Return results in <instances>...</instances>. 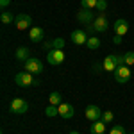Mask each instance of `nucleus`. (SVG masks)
Returning a JSON list of instances; mask_svg holds the SVG:
<instances>
[{
    "instance_id": "f3484780",
    "label": "nucleus",
    "mask_w": 134,
    "mask_h": 134,
    "mask_svg": "<svg viewBox=\"0 0 134 134\" xmlns=\"http://www.w3.org/2000/svg\"><path fill=\"white\" fill-rule=\"evenodd\" d=\"M86 47H88L90 50H97V48L100 47V40H98L97 36H90V38H88V43H86Z\"/></svg>"
},
{
    "instance_id": "393cba45",
    "label": "nucleus",
    "mask_w": 134,
    "mask_h": 134,
    "mask_svg": "<svg viewBox=\"0 0 134 134\" xmlns=\"http://www.w3.org/2000/svg\"><path fill=\"white\" fill-rule=\"evenodd\" d=\"M97 9L100 11V13H104V11L107 9V0H98L97 2Z\"/></svg>"
},
{
    "instance_id": "4be33fe9",
    "label": "nucleus",
    "mask_w": 134,
    "mask_h": 134,
    "mask_svg": "<svg viewBox=\"0 0 134 134\" xmlns=\"http://www.w3.org/2000/svg\"><path fill=\"white\" fill-rule=\"evenodd\" d=\"M45 114H47V116H55V114H59V105H48V107L45 109Z\"/></svg>"
},
{
    "instance_id": "a878e982",
    "label": "nucleus",
    "mask_w": 134,
    "mask_h": 134,
    "mask_svg": "<svg viewBox=\"0 0 134 134\" xmlns=\"http://www.w3.org/2000/svg\"><path fill=\"white\" fill-rule=\"evenodd\" d=\"M109 134H125V129L122 127V125H114Z\"/></svg>"
},
{
    "instance_id": "aec40b11",
    "label": "nucleus",
    "mask_w": 134,
    "mask_h": 134,
    "mask_svg": "<svg viewBox=\"0 0 134 134\" xmlns=\"http://www.w3.org/2000/svg\"><path fill=\"white\" fill-rule=\"evenodd\" d=\"M97 2H98V0H81V5H82L84 9H95V7H97Z\"/></svg>"
},
{
    "instance_id": "cd10ccee",
    "label": "nucleus",
    "mask_w": 134,
    "mask_h": 134,
    "mask_svg": "<svg viewBox=\"0 0 134 134\" xmlns=\"http://www.w3.org/2000/svg\"><path fill=\"white\" fill-rule=\"evenodd\" d=\"M113 41H114V45H120V43H122V36H118V34H114Z\"/></svg>"
},
{
    "instance_id": "dca6fc26",
    "label": "nucleus",
    "mask_w": 134,
    "mask_h": 134,
    "mask_svg": "<svg viewBox=\"0 0 134 134\" xmlns=\"http://www.w3.org/2000/svg\"><path fill=\"white\" fill-rule=\"evenodd\" d=\"M29 54H31V52H29L27 47H18V48H16V59H18V61H27V59L31 57Z\"/></svg>"
},
{
    "instance_id": "b1692460",
    "label": "nucleus",
    "mask_w": 134,
    "mask_h": 134,
    "mask_svg": "<svg viewBox=\"0 0 134 134\" xmlns=\"http://www.w3.org/2000/svg\"><path fill=\"white\" fill-rule=\"evenodd\" d=\"M113 118H114V114L111 113V111H104V114H102V122H104V124L113 122Z\"/></svg>"
},
{
    "instance_id": "f257e3e1",
    "label": "nucleus",
    "mask_w": 134,
    "mask_h": 134,
    "mask_svg": "<svg viewBox=\"0 0 134 134\" xmlns=\"http://www.w3.org/2000/svg\"><path fill=\"white\" fill-rule=\"evenodd\" d=\"M14 82H16V86H20V88H29V86H40V79H36L34 73L20 72V73H16Z\"/></svg>"
},
{
    "instance_id": "f03ea898",
    "label": "nucleus",
    "mask_w": 134,
    "mask_h": 134,
    "mask_svg": "<svg viewBox=\"0 0 134 134\" xmlns=\"http://www.w3.org/2000/svg\"><path fill=\"white\" fill-rule=\"evenodd\" d=\"M113 73H114V81L118 84H125V82H129V79H131V68L127 64L116 66V70Z\"/></svg>"
},
{
    "instance_id": "f8f14e48",
    "label": "nucleus",
    "mask_w": 134,
    "mask_h": 134,
    "mask_svg": "<svg viewBox=\"0 0 134 134\" xmlns=\"http://www.w3.org/2000/svg\"><path fill=\"white\" fill-rule=\"evenodd\" d=\"M43 36H45V32H43L41 27H31V31H29V40H31L32 43L43 41Z\"/></svg>"
},
{
    "instance_id": "0eeeda50",
    "label": "nucleus",
    "mask_w": 134,
    "mask_h": 134,
    "mask_svg": "<svg viewBox=\"0 0 134 134\" xmlns=\"http://www.w3.org/2000/svg\"><path fill=\"white\" fill-rule=\"evenodd\" d=\"M84 114H86V118L90 120V122H98V120H102V111H100V107L98 105H88L86 107V111H84Z\"/></svg>"
},
{
    "instance_id": "423d86ee",
    "label": "nucleus",
    "mask_w": 134,
    "mask_h": 134,
    "mask_svg": "<svg viewBox=\"0 0 134 134\" xmlns=\"http://www.w3.org/2000/svg\"><path fill=\"white\" fill-rule=\"evenodd\" d=\"M93 29H95V32H105L109 29V20L105 18L104 13H100V14L93 20Z\"/></svg>"
},
{
    "instance_id": "20e7f679",
    "label": "nucleus",
    "mask_w": 134,
    "mask_h": 134,
    "mask_svg": "<svg viewBox=\"0 0 134 134\" xmlns=\"http://www.w3.org/2000/svg\"><path fill=\"white\" fill-rule=\"evenodd\" d=\"M14 25H16V29L18 31H25V29H31L32 25V18L29 14H25V13H20L16 18H14Z\"/></svg>"
},
{
    "instance_id": "c85d7f7f",
    "label": "nucleus",
    "mask_w": 134,
    "mask_h": 134,
    "mask_svg": "<svg viewBox=\"0 0 134 134\" xmlns=\"http://www.w3.org/2000/svg\"><path fill=\"white\" fill-rule=\"evenodd\" d=\"M68 134H79V132H77V131H72V132H68Z\"/></svg>"
},
{
    "instance_id": "a211bd4d",
    "label": "nucleus",
    "mask_w": 134,
    "mask_h": 134,
    "mask_svg": "<svg viewBox=\"0 0 134 134\" xmlns=\"http://www.w3.org/2000/svg\"><path fill=\"white\" fill-rule=\"evenodd\" d=\"M48 100H50V105H61L63 104V97L57 91H52L50 97H48Z\"/></svg>"
},
{
    "instance_id": "39448f33",
    "label": "nucleus",
    "mask_w": 134,
    "mask_h": 134,
    "mask_svg": "<svg viewBox=\"0 0 134 134\" xmlns=\"http://www.w3.org/2000/svg\"><path fill=\"white\" fill-rule=\"evenodd\" d=\"M11 111L14 114H23L29 111V104L25 102L23 98H13L11 100Z\"/></svg>"
},
{
    "instance_id": "6e6552de",
    "label": "nucleus",
    "mask_w": 134,
    "mask_h": 134,
    "mask_svg": "<svg viewBox=\"0 0 134 134\" xmlns=\"http://www.w3.org/2000/svg\"><path fill=\"white\" fill-rule=\"evenodd\" d=\"M47 61L50 63V64H61V63L64 61V52L57 50V48H52V50H48V54H47Z\"/></svg>"
},
{
    "instance_id": "ddd939ff",
    "label": "nucleus",
    "mask_w": 134,
    "mask_h": 134,
    "mask_svg": "<svg viewBox=\"0 0 134 134\" xmlns=\"http://www.w3.org/2000/svg\"><path fill=\"white\" fill-rule=\"evenodd\" d=\"M59 116L64 118V120H70V118L73 116V105H72V104L63 102L61 105H59Z\"/></svg>"
},
{
    "instance_id": "9d476101",
    "label": "nucleus",
    "mask_w": 134,
    "mask_h": 134,
    "mask_svg": "<svg viewBox=\"0 0 134 134\" xmlns=\"http://www.w3.org/2000/svg\"><path fill=\"white\" fill-rule=\"evenodd\" d=\"M102 64H104V70H105V72H114L116 66H118V55H116V54L107 55V57L102 61Z\"/></svg>"
},
{
    "instance_id": "5701e85b",
    "label": "nucleus",
    "mask_w": 134,
    "mask_h": 134,
    "mask_svg": "<svg viewBox=\"0 0 134 134\" xmlns=\"http://www.w3.org/2000/svg\"><path fill=\"white\" fill-rule=\"evenodd\" d=\"M124 59H125V64L127 66H132L134 64V52L131 50V52H125L124 54Z\"/></svg>"
},
{
    "instance_id": "7ed1b4c3",
    "label": "nucleus",
    "mask_w": 134,
    "mask_h": 134,
    "mask_svg": "<svg viewBox=\"0 0 134 134\" xmlns=\"http://www.w3.org/2000/svg\"><path fill=\"white\" fill-rule=\"evenodd\" d=\"M25 72L41 73L43 72V63L40 61V57H29V59L25 61Z\"/></svg>"
},
{
    "instance_id": "4468645a",
    "label": "nucleus",
    "mask_w": 134,
    "mask_h": 134,
    "mask_svg": "<svg viewBox=\"0 0 134 134\" xmlns=\"http://www.w3.org/2000/svg\"><path fill=\"white\" fill-rule=\"evenodd\" d=\"M77 20L82 21V23H93V20H95V16H93V13L90 9H81L79 13H77Z\"/></svg>"
},
{
    "instance_id": "2eb2a0df",
    "label": "nucleus",
    "mask_w": 134,
    "mask_h": 134,
    "mask_svg": "<svg viewBox=\"0 0 134 134\" xmlns=\"http://www.w3.org/2000/svg\"><path fill=\"white\" fill-rule=\"evenodd\" d=\"M105 125L102 120H98V122H93V125L90 127V134H104L105 132Z\"/></svg>"
},
{
    "instance_id": "1a4fd4ad",
    "label": "nucleus",
    "mask_w": 134,
    "mask_h": 134,
    "mask_svg": "<svg viewBox=\"0 0 134 134\" xmlns=\"http://www.w3.org/2000/svg\"><path fill=\"white\" fill-rule=\"evenodd\" d=\"M70 40H72L75 45H86V43H88V34H86L82 29H75V31L70 34Z\"/></svg>"
},
{
    "instance_id": "412c9836",
    "label": "nucleus",
    "mask_w": 134,
    "mask_h": 134,
    "mask_svg": "<svg viewBox=\"0 0 134 134\" xmlns=\"http://www.w3.org/2000/svg\"><path fill=\"white\" fill-rule=\"evenodd\" d=\"M64 45H66V41H64L63 38H55V40L52 41V48H57V50H63V48H64Z\"/></svg>"
},
{
    "instance_id": "9b49d317",
    "label": "nucleus",
    "mask_w": 134,
    "mask_h": 134,
    "mask_svg": "<svg viewBox=\"0 0 134 134\" xmlns=\"http://www.w3.org/2000/svg\"><path fill=\"white\" fill-rule=\"evenodd\" d=\"M113 29H114V34H118V36L124 38L125 34H127V31H129V23H127V20H122V18H120V20L114 21Z\"/></svg>"
},
{
    "instance_id": "c756f323",
    "label": "nucleus",
    "mask_w": 134,
    "mask_h": 134,
    "mask_svg": "<svg viewBox=\"0 0 134 134\" xmlns=\"http://www.w3.org/2000/svg\"><path fill=\"white\" fill-rule=\"evenodd\" d=\"M131 134H134V132H131Z\"/></svg>"
},
{
    "instance_id": "6ab92c4d",
    "label": "nucleus",
    "mask_w": 134,
    "mask_h": 134,
    "mask_svg": "<svg viewBox=\"0 0 134 134\" xmlns=\"http://www.w3.org/2000/svg\"><path fill=\"white\" fill-rule=\"evenodd\" d=\"M14 18H16V16H13L9 11H2V14H0V21H2V23H13Z\"/></svg>"
},
{
    "instance_id": "bb28decb",
    "label": "nucleus",
    "mask_w": 134,
    "mask_h": 134,
    "mask_svg": "<svg viewBox=\"0 0 134 134\" xmlns=\"http://www.w3.org/2000/svg\"><path fill=\"white\" fill-rule=\"evenodd\" d=\"M9 4H11V0H0V7H2V9H5Z\"/></svg>"
}]
</instances>
